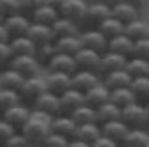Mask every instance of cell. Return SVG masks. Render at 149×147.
<instances>
[{"label":"cell","mask_w":149,"mask_h":147,"mask_svg":"<svg viewBox=\"0 0 149 147\" xmlns=\"http://www.w3.org/2000/svg\"><path fill=\"white\" fill-rule=\"evenodd\" d=\"M50 121H52L50 114H46L42 110H37V109H31L30 118L24 123V127L20 129V132L24 134V138L28 140L30 145H42L46 136L52 132Z\"/></svg>","instance_id":"1"},{"label":"cell","mask_w":149,"mask_h":147,"mask_svg":"<svg viewBox=\"0 0 149 147\" xmlns=\"http://www.w3.org/2000/svg\"><path fill=\"white\" fill-rule=\"evenodd\" d=\"M46 92V85H44V76L37 74V76H30L24 79L22 87L19 90V98L20 103H24L28 107H33V103Z\"/></svg>","instance_id":"2"},{"label":"cell","mask_w":149,"mask_h":147,"mask_svg":"<svg viewBox=\"0 0 149 147\" xmlns=\"http://www.w3.org/2000/svg\"><path fill=\"white\" fill-rule=\"evenodd\" d=\"M120 120H122L129 129H140V127H147V118H146V109L144 105L134 101L127 107H123L120 112Z\"/></svg>","instance_id":"3"},{"label":"cell","mask_w":149,"mask_h":147,"mask_svg":"<svg viewBox=\"0 0 149 147\" xmlns=\"http://www.w3.org/2000/svg\"><path fill=\"white\" fill-rule=\"evenodd\" d=\"M111 17V8L103 6L100 2H92L87 6V13H85V20L81 30H98L101 22Z\"/></svg>","instance_id":"4"},{"label":"cell","mask_w":149,"mask_h":147,"mask_svg":"<svg viewBox=\"0 0 149 147\" xmlns=\"http://www.w3.org/2000/svg\"><path fill=\"white\" fill-rule=\"evenodd\" d=\"M101 136V125L100 123H83L77 125L76 134L70 140V147L74 145H94V142Z\"/></svg>","instance_id":"5"},{"label":"cell","mask_w":149,"mask_h":147,"mask_svg":"<svg viewBox=\"0 0 149 147\" xmlns=\"http://www.w3.org/2000/svg\"><path fill=\"white\" fill-rule=\"evenodd\" d=\"M9 66L13 70H17L22 77H30V76H37L41 74L44 68L39 64V61L35 59V55L30 53V55H13Z\"/></svg>","instance_id":"6"},{"label":"cell","mask_w":149,"mask_h":147,"mask_svg":"<svg viewBox=\"0 0 149 147\" xmlns=\"http://www.w3.org/2000/svg\"><path fill=\"white\" fill-rule=\"evenodd\" d=\"M44 85H46L48 92L61 96L65 90L72 88V76L70 74H65V72L44 70Z\"/></svg>","instance_id":"7"},{"label":"cell","mask_w":149,"mask_h":147,"mask_svg":"<svg viewBox=\"0 0 149 147\" xmlns=\"http://www.w3.org/2000/svg\"><path fill=\"white\" fill-rule=\"evenodd\" d=\"M30 112H31V107H28L24 103H17L6 112H2L0 118H4L9 125H13L17 129V131H20V129L24 127V123L28 121V118H30Z\"/></svg>","instance_id":"8"},{"label":"cell","mask_w":149,"mask_h":147,"mask_svg":"<svg viewBox=\"0 0 149 147\" xmlns=\"http://www.w3.org/2000/svg\"><path fill=\"white\" fill-rule=\"evenodd\" d=\"M74 59H76L77 68H81V70H90V72L100 74L101 53H98V52H94V50H88V48L83 46L76 55H74Z\"/></svg>","instance_id":"9"},{"label":"cell","mask_w":149,"mask_h":147,"mask_svg":"<svg viewBox=\"0 0 149 147\" xmlns=\"http://www.w3.org/2000/svg\"><path fill=\"white\" fill-rule=\"evenodd\" d=\"M87 6L88 4L81 2V0H65V4H63L61 9H59V15L65 17V19L74 20L79 26H83L85 13H87Z\"/></svg>","instance_id":"10"},{"label":"cell","mask_w":149,"mask_h":147,"mask_svg":"<svg viewBox=\"0 0 149 147\" xmlns=\"http://www.w3.org/2000/svg\"><path fill=\"white\" fill-rule=\"evenodd\" d=\"M50 129H52V132H57V134H61V136L72 140L74 134H76L77 123L72 120V116H68V114H57V116L52 118Z\"/></svg>","instance_id":"11"},{"label":"cell","mask_w":149,"mask_h":147,"mask_svg":"<svg viewBox=\"0 0 149 147\" xmlns=\"http://www.w3.org/2000/svg\"><path fill=\"white\" fill-rule=\"evenodd\" d=\"M79 39H81V44L88 50H94L98 53L107 52V44L109 41L101 35L100 30H81L79 33Z\"/></svg>","instance_id":"12"},{"label":"cell","mask_w":149,"mask_h":147,"mask_svg":"<svg viewBox=\"0 0 149 147\" xmlns=\"http://www.w3.org/2000/svg\"><path fill=\"white\" fill-rule=\"evenodd\" d=\"M100 81H101V76L96 74V72H90V70L77 68L72 74V88H76V90H79V92H83V94Z\"/></svg>","instance_id":"13"},{"label":"cell","mask_w":149,"mask_h":147,"mask_svg":"<svg viewBox=\"0 0 149 147\" xmlns=\"http://www.w3.org/2000/svg\"><path fill=\"white\" fill-rule=\"evenodd\" d=\"M85 103V94L79 92L76 88H68L59 96V105H61V114L70 116L77 107H81Z\"/></svg>","instance_id":"14"},{"label":"cell","mask_w":149,"mask_h":147,"mask_svg":"<svg viewBox=\"0 0 149 147\" xmlns=\"http://www.w3.org/2000/svg\"><path fill=\"white\" fill-rule=\"evenodd\" d=\"M2 22H4L6 30H8V33H9V39L11 37H19V35H26L28 28H30V24H31L30 17H26V15H22V13L6 17Z\"/></svg>","instance_id":"15"},{"label":"cell","mask_w":149,"mask_h":147,"mask_svg":"<svg viewBox=\"0 0 149 147\" xmlns=\"http://www.w3.org/2000/svg\"><path fill=\"white\" fill-rule=\"evenodd\" d=\"M44 70H52V72H65V74H72L77 70V64H76V59H74V55H68V53H61L57 52L52 61L46 64V68Z\"/></svg>","instance_id":"16"},{"label":"cell","mask_w":149,"mask_h":147,"mask_svg":"<svg viewBox=\"0 0 149 147\" xmlns=\"http://www.w3.org/2000/svg\"><path fill=\"white\" fill-rule=\"evenodd\" d=\"M26 35L31 39V42L35 44H44V42H54L55 41V35H54V30L52 26L46 24H39V22H31L30 28H28Z\"/></svg>","instance_id":"17"},{"label":"cell","mask_w":149,"mask_h":147,"mask_svg":"<svg viewBox=\"0 0 149 147\" xmlns=\"http://www.w3.org/2000/svg\"><path fill=\"white\" fill-rule=\"evenodd\" d=\"M111 15L114 17V19H118L125 26V24H129V22L140 19V17H142V11L136 9L134 6H131V4L122 2V0H120L116 6H112V8H111Z\"/></svg>","instance_id":"18"},{"label":"cell","mask_w":149,"mask_h":147,"mask_svg":"<svg viewBox=\"0 0 149 147\" xmlns=\"http://www.w3.org/2000/svg\"><path fill=\"white\" fill-rule=\"evenodd\" d=\"M101 132L109 136L111 140H114L118 145H123V140L129 132V127L120 120H112V121H107V123H101Z\"/></svg>","instance_id":"19"},{"label":"cell","mask_w":149,"mask_h":147,"mask_svg":"<svg viewBox=\"0 0 149 147\" xmlns=\"http://www.w3.org/2000/svg\"><path fill=\"white\" fill-rule=\"evenodd\" d=\"M129 57H125L122 53H116V52H107L101 53V64H100V76L107 72H112V70H120V68H125V63H127Z\"/></svg>","instance_id":"20"},{"label":"cell","mask_w":149,"mask_h":147,"mask_svg":"<svg viewBox=\"0 0 149 147\" xmlns=\"http://www.w3.org/2000/svg\"><path fill=\"white\" fill-rule=\"evenodd\" d=\"M31 109H37V110H42L46 112V114H50L52 118L61 114V105H59V96L57 94H52V92H44L41 98H39L35 103H33Z\"/></svg>","instance_id":"21"},{"label":"cell","mask_w":149,"mask_h":147,"mask_svg":"<svg viewBox=\"0 0 149 147\" xmlns=\"http://www.w3.org/2000/svg\"><path fill=\"white\" fill-rule=\"evenodd\" d=\"M131 77L129 72L125 68H120V70H112V72H107L101 76V83L105 85L109 90H114V88H122V87H129L131 83Z\"/></svg>","instance_id":"22"},{"label":"cell","mask_w":149,"mask_h":147,"mask_svg":"<svg viewBox=\"0 0 149 147\" xmlns=\"http://www.w3.org/2000/svg\"><path fill=\"white\" fill-rule=\"evenodd\" d=\"M109 96H111V90L100 81V83H96L92 88H88L87 92H85V103L94 107V109H98L100 105L109 101Z\"/></svg>","instance_id":"23"},{"label":"cell","mask_w":149,"mask_h":147,"mask_svg":"<svg viewBox=\"0 0 149 147\" xmlns=\"http://www.w3.org/2000/svg\"><path fill=\"white\" fill-rule=\"evenodd\" d=\"M133 46H134L133 39L127 37L125 33H120V35L109 39L107 50L116 52V53H122V55H125V57H131V55H133Z\"/></svg>","instance_id":"24"},{"label":"cell","mask_w":149,"mask_h":147,"mask_svg":"<svg viewBox=\"0 0 149 147\" xmlns=\"http://www.w3.org/2000/svg\"><path fill=\"white\" fill-rule=\"evenodd\" d=\"M129 88L133 92L134 99L138 103L146 105L149 101V76H140V77H133L129 83Z\"/></svg>","instance_id":"25"},{"label":"cell","mask_w":149,"mask_h":147,"mask_svg":"<svg viewBox=\"0 0 149 147\" xmlns=\"http://www.w3.org/2000/svg\"><path fill=\"white\" fill-rule=\"evenodd\" d=\"M55 50L61 53H68V55H76L79 50L83 48L81 44V39H79V33L77 35H66V37H57L55 41Z\"/></svg>","instance_id":"26"},{"label":"cell","mask_w":149,"mask_h":147,"mask_svg":"<svg viewBox=\"0 0 149 147\" xmlns=\"http://www.w3.org/2000/svg\"><path fill=\"white\" fill-rule=\"evenodd\" d=\"M26 77H22L17 70H13L11 66H6V68L0 70V87L2 88H9V90H17L19 92L22 83H24Z\"/></svg>","instance_id":"27"},{"label":"cell","mask_w":149,"mask_h":147,"mask_svg":"<svg viewBox=\"0 0 149 147\" xmlns=\"http://www.w3.org/2000/svg\"><path fill=\"white\" fill-rule=\"evenodd\" d=\"M52 30H54V35L57 39V37H66V35H77V33H81V26L59 15V19L52 24Z\"/></svg>","instance_id":"28"},{"label":"cell","mask_w":149,"mask_h":147,"mask_svg":"<svg viewBox=\"0 0 149 147\" xmlns=\"http://www.w3.org/2000/svg\"><path fill=\"white\" fill-rule=\"evenodd\" d=\"M123 33L127 37H131L133 41H138V39H144V37H149V20H146L144 17L136 19L133 22L123 26Z\"/></svg>","instance_id":"29"},{"label":"cell","mask_w":149,"mask_h":147,"mask_svg":"<svg viewBox=\"0 0 149 147\" xmlns=\"http://www.w3.org/2000/svg\"><path fill=\"white\" fill-rule=\"evenodd\" d=\"M57 19H59V11L55 8H52V6H48V4H42L41 8L35 9L30 15L31 22H39V24H46V26H52Z\"/></svg>","instance_id":"30"},{"label":"cell","mask_w":149,"mask_h":147,"mask_svg":"<svg viewBox=\"0 0 149 147\" xmlns=\"http://www.w3.org/2000/svg\"><path fill=\"white\" fill-rule=\"evenodd\" d=\"M123 145H127V147H147L149 145V129L147 127L129 129L127 136L123 140Z\"/></svg>","instance_id":"31"},{"label":"cell","mask_w":149,"mask_h":147,"mask_svg":"<svg viewBox=\"0 0 149 147\" xmlns=\"http://www.w3.org/2000/svg\"><path fill=\"white\" fill-rule=\"evenodd\" d=\"M9 48L13 55H30L35 52V44L31 42V39L28 35H19L9 39Z\"/></svg>","instance_id":"32"},{"label":"cell","mask_w":149,"mask_h":147,"mask_svg":"<svg viewBox=\"0 0 149 147\" xmlns=\"http://www.w3.org/2000/svg\"><path fill=\"white\" fill-rule=\"evenodd\" d=\"M120 109L118 105H114L112 101H105L103 105H100L98 109H96V116H98V123H107V121H112V120H118L120 118Z\"/></svg>","instance_id":"33"},{"label":"cell","mask_w":149,"mask_h":147,"mask_svg":"<svg viewBox=\"0 0 149 147\" xmlns=\"http://www.w3.org/2000/svg\"><path fill=\"white\" fill-rule=\"evenodd\" d=\"M72 120L77 123V125H83V123H98V116H96V109L90 107L87 103H83L81 107H77L76 110L72 112Z\"/></svg>","instance_id":"34"},{"label":"cell","mask_w":149,"mask_h":147,"mask_svg":"<svg viewBox=\"0 0 149 147\" xmlns=\"http://www.w3.org/2000/svg\"><path fill=\"white\" fill-rule=\"evenodd\" d=\"M125 70L129 72V76H131V77L149 76V61L131 55V57L127 59V63H125Z\"/></svg>","instance_id":"35"},{"label":"cell","mask_w":149,"mask_h":147,"mask_svg":"<svg viewBox=\"0 0 149 147\" xmlns=\"http://www.w3.org/2000/svg\"><path fill=\"white\" fill-rule=\"evenodd\" d=\"M109 101H112L114 105H118L120 109H123V107L134 103L136 99H134V96H133V92H131L129 87H122V88H114V90H111Z\"/></svg>","instance_id":"36"},{"label":"cell","mask_w":149,"mask_h":147,"mask_svg":"<svg viewBox=\"0 0 149 147\" xmlns=\"http://www.w3.org/2000/svg\"><path fill=\"white\" fill-rule=\"evenodd\" d=\"M98 30L101 31V35L109 41V39H112V37L120 35V33H123V24H122L118 19H114V17L111 15L109 19H105V20L101 22V26L98 28Z\"/></svg>","instance_id":"37"},{"label":"cell","mask_w":149,"mask_h":147,"mask_svg":"<svg viewBox=\"0 0 149 147\" xmlns=\"http://www.w3.org/2000/svg\"><path fill=\"white\" fill-rule=\"evenodd\" d=\"M55 53H57V50H55V44L54 42L37 44V46H35V52H33L35 59L39 61V64H41L42 68H46V64L52 61V57H54Z\"/></svg>","instance_id":"38"},{"label":"cell","mask_w":149,"mask_h":147,"mask_svg":"<svg viewBox=\"0 0 149 147\" xmlns=\"http://www.w3.org/2000/svg\"><path fill=\"white\" fill-rule=\"evenodd\" d=\"M20 103L19 92L17 90H9V88H0V114L11 109L13 105Z\"/></svg>","instance_id":"39"},{"label":"cell","mask_w":149,"mask_h":147,"mask_svg":"<svg viewBox=\"0 0 149 147\" xmlns=\"http://www.w3.org/2000/svg\"><path fill=\"white\" fill-rule=\"evenodd\" d=\"M17 13H20V2L19 0H0V15H2V19L17 15Z\"/></svg>","instance_id":"40"},{"label":"cell","mask_w":149,"mask_h":147,"mask_svg":"<svg viewBox=\"0 0 149 147\" xmlns=\"http://www.w3.org/2000/svg\"><path fill=\"white\" fill-rule=\"evenodd\" d=\"M133 55H134V57H140V59L149 61V37H144V39L134 41Z\"/></svg>","instance_id":"41"},{"label":"cell","mask_w":149,"mask_h":147,"mask_svg":"<svg viewBox=\"0 0 149 147\" xmlns=\"http://www.w3.org/2000/svg\"><path fill=\"white\" fill-rule=\"evenodd\" d=\"M20 2V13L30 17L35 9H39L42 4H46V0H19Z\"/></svg>","instance_id":"42"},{"label":"cell","mask_w":149,"mask_h":147,"mask_svg":"<svg viewBox=\"0 0 149 147\" xmlns=\"http://www.w3.org/2000/svg\"><path fill=\"white\" fill-rule=\"evenodd\" d=\"M42 145H48V147H66V145H70V140L65 138V136H61V134H57V132H50Z\"/></svg>","instance_id":"43"},{"label":"cell","mask_w":149,"mask_h":147,"mask_svg":"<svg viewBox=\"0 0 149 147\" xmlns=\"http://www.w3.org/2000/svg\"><path fill=\"white\" fill-rule=\"evenodd\" d=\"M15 132H17V129L13 125H9L4 118H0V145H4Z\"/></svg>","instance_id":"44"},{"label":"cell","mask_w":149,"mask_h":147,"mask_svg":"<svg viewBox=\"0 0 149 147\" xmlns=\"http://www.w3.org/2000/svg\"><path fill=\"white\" fill-rule=\"evenodd\" d=\"M11 59H13V52L9 48V41L8 42H0V70L9 66Z\"/></svg>","instance_id":"45"},{"label":"cell","mask_w":149,"mask_h":147,"mask_svg":"<svg viewBox=\"0 0 149 147\" xmlns=\"http://www.w3.org/2000/svg\"><path fill=\"white\" fill-rule=\"evenodd\" d=\"M4 145H6V147H28L30 144H28V140L24 138V134H22L20 131H17Z\"/></svg>","instance_id":"46"},{"label":"cell","mask_w":149,"mask_h":147,"mask_svg":"<svg viewBox=\"0 0 149 147\" xmlns=\"http://www.w3.org/2000/svg\"><path fill=\"white\" fill-rule=\"evenodd\" d=\"M118 144L114 142V140H111L109 136H105V134L101 132V136L94 142V147H116Z\"/></svg>","instance_id":"47"},{"label":"cell","mask_w":149,"mask_h":147,"mask_svg":"<svg viewBox=\"0 0 149 147\" xmlns=\"http://www.w3.org/2000/svg\"><path fill=\"white\" fill-rule=\"evenodd\" d=\"M122 2H127L131 6H134V8L140 9V11H144L147 6H149V0H122Z\"/></svg>","instance_id":"48"},{"label":"cell","mask_w":149,"mask_h":147,"mask_svg":"<svg viewBox=\"0 0 149 147\" xmlns=\"http://www.w3.org/2000/svg\"><path fill=\"white\" fill-rule=\"evenodd\" d=\"M8 41H9V33L6 30L4 22H0V42H8Z\"/></svg>","instance_id":"49"},{"label":"cell","mask_w":149,"mask_h":147,"mask_svg":"<svg viewBox=\"0 0 149 147\" xmlns=\"http://www.w3.org/2000/svg\"><path fill=\"white\" fill-rule=\"evenodd\" d=\"M46 4L52 6V8H55L57 11H59V9H61V6L65 4V0H46Z\"/></svg>","instance_id":"50"},{"label":"cell","mask_w":149,"mask_h":147,"mask_svg":"<svg viewBox=\"0 0 149 147\" xmlns=\"http://www.w3.org/2000/svg\"><path fill=\"white\" fill-rule=\"evenodd\" d=\"M94 2H100L103 6H107V8H112V6H116L120 0H94Z\"/></svg>","instance_id":"51"},{"label":"cell","mask_w":149,"mask_h":147,"mask_svg":"<svg viewBox=\"0 0 149 147\" xmlns=\"http://www.w3.org/2000/svg\"><path fill=\"white\" fill-rule=\"evenodd\" d=\"M144 109H146V118H147V129H149V101L144 105Z\"/></svg>","instance_id":"52"},{"label":"cell","mask_w":149,"mask_h":147,"mask_svg":"<svg viewBox=\"0 0 149 147\" xmlns=\"http://www.w3.org/2000/svg\"><path fill=\"white\" fill-rule=\"evenodd\" d=\"M81 2H85V4H92L94 0H81Z\"/></svg>","instance_id":"53"},{"label":"cell","mask_w":149,"mask_h":147,"mask_svg":"<svg viewBox=\"0 0 149 147\" xmlns=\"http://www.w3.org/2000/svg\"><path fill=\"white\" fill-rule=\"evenodd\" d=\"M2 20H4V19H2V15H0V22H2Z\"/></svg>","instance_id":"54"},{"label":"cell","mask_w":149,"mask_h":147,"mask_svg":"<svg viewBox=\"0 0 149 147\" xmlns=\"http://www.w3.org/2000/svg\"><path fill=\"white\" fill-rule=\"evenodd\" d=\"M0 88H2V87H0Z\"/></svg>","instance_id":"55"}]
</instances>
